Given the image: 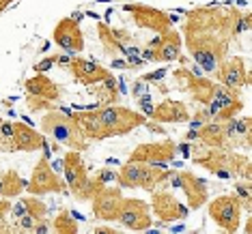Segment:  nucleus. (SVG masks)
Returning <instances> with one entry per match:
<instances>
[{
	"instance_id": "nucleus-14",
	"label": "nucleus",
	"mask_w": 252,
	"mask_h": 234,
	"mask_svg": "<svg viewBox=\"0 0 252 234\" xmlns=\"http://www.w3.org/2000/svg\"><path fill=\"white\" fill-rule=\"evenodd\" d=\"M214 76L218 78V82L222 86L231 88V90H237L242 93V88H246L250 84V76H248V69H246V60L242 56H233V58H224L218 65V69L214 71Z\"/></svg>"
},
{
	"instance_id": "nucleus-18",
	"label": "nucleus",
	"mask_w": 252,
	"mask_h": 234,
	"mask_svg": "<svg viewBox=\"0 0 252 234\" xmlns=\"http://www.w3.org/2000/svg\"><path fill=\"white\" fill-rule=\"evenodd\" d=\"M149 118L156 123H188L190 121V110L183 101L164 99L159 105H153Z\"/></svg>"
},
{
	"instance_id": "nucleus-11",
	"label": "nucleus",
	"mask_w": 252,
	"mask_h": 234,
	"mask_svg": "<svg viewBox=\"0 0 252 234\" xmlns=\"http://www.w3.org/2000/svg\"><path fill=\"white\" fill-rule=\"evenodd\" d=\"M175 82L179 84V88L188 90L192 95V99L196 101L198 105H209V101L214 99V90H216V82L205 76H196V73L188 71L186 65L181 69H177L173 73Z\"/></svg>"
},
{
	"instance_id": "nucleus-39",
	"label": "nucleus",
	"mask_w": 252,
	"mask_h": 234,
	"mask_svg": "<svg viewBox=\"0 0 252 234\" xmlns=\"http://www.w3.org/2000/svg\"><path fill=\"white\" fill-rule=\"evenodd\" d=\"M95 234H119V230H114V228H106V226H101V228H95Z\"/></svg>"
},
{
	"instance_id": "nucleus-13",
	"label": "nucleus",
	"mask_w": 252,
	"mask_h": 234,
	"mask_svg": "<svg viewBox=\"0 0 252 234\" xmlns=\"http://www.w3.org/2000/svg\"><path fill=\"white\" fill-rule=\"evenodd\" d=\"M123 191L121 187H108L104 185L99 191L91 198V204H93V217L101 221H117L119 210H121L123 204Z\"/></svg>"
},
{
	"instance_id": "nucleus-36",
	"label": "nucleus",
	"mask_w": 252,
	"mask_h": 234,
	"mask_svg": "<svg viewBox=\"0 0 252 234\" xmlns=\"http://www.w3.org/2000/svg\"><path fill=\"white\" fill-rule=\"evenodd\" d=\"M11 213H13V217L15 219H20L22 215H26V204H24V200H18V202H15V207H11Z\"/></svg>"
},
{
	"instance_id": "nucleus-26",
	"label": "nucleus",
	"mask_w": 252,
	"mask_h": 234,
	"mask_svg": "<svg viewBox=\"0 0 252 234\" xmlns=\"http://www.w3.org/2000/svg\"><path fill=\"white\" fill-rule=\"evenodd\" d=\"M52 230L56 234H76L78 232V221L69 208H61L59 215L52 221Z\"/></svg>"
},
{
	"instance_id": "nucleus-3",
	"label": "nucleus",
	"mask_w": 252,
	"mask_h": 234,
	"mask_svg": "<svg viewBox=\"0 0 252 234\" xmlns=\"http://www.w3.org/2000/svg\"><path fill=\"white\" fill-rule=\"evenodd\" d=\"M192 161L222 181H228L233 176H242L244 181H250V159L239 153H233L231 148L194 146Z\"/></svg>"
},
{
	"instance_id": "nucleus-32",
	"label": "nucleus",
	"mask_w": 252,
	"mask_h": 234,
	"mask_svg": "<svg viewBox=\"0 0 252 234\" xmlns=\"http://www.w3.org/2000/svg\"><path fill=\"white\" fill-rule=\"evenodd\" d=\"M95 179L99 181L101 185H108V182H110V181L117 179V172H114V170H110V168H101L99 172H97Z\"/></svg>"
},
{
	"instance_id": "nucleus-19",
	"label": "nucleus",
	"mask_w": 252,
	"mask_h": 234,
	"mask_svg": "<svg viewBox=\"0 0 252 234\" xmlns=\"http://www.w3.org/2000/svg\"><path fill=\"white\" fill-rule=\"evenodd\" d=\"M45 142H48V138H45L43 133H39L37 129L28 127L26 123H13V144H15V151L35 153V151H41Z\"/></svg>"
},
{
	"instance_id": "nucleus-21",
	"label": "nucleus",
	"mask_w": 252,
	"mask_h": 234,
	"mask_svg": "<svg viewBox=\"0 0 252 234\" xmlns=\"http://www.w3.org/2000/svg\"><path fill=\"white\" fill-rule=\"evenodd\" d=\"M181 32L173 30V28H168L166 32L159 35V43L158 48H151L153 52H156V62H173L181 56Z\"/></svg>"
},
{
	"instance_id": "nucleus-9",
	"label": "nucleus",
	"mask_w": 252,
	"mask_h": 234,
	"mask_svg": "<svg viewBox=\"0 0 252 234\" xmlns=\"http://www.w3.org/2000/svg\"><path fill=\"white\" fill-rule=\"evenodd\" d=\"M151 210L162 224H173V221H183L190 213V208L186 204H181L177 200L175 193L168 189H156L151 191Z\"/></svg>"
},
{
	"instance_id": "nucleus-7",
	"label": "nucleus",
	"mask_w": 252,
	"mask_h": 234,
	"mask_svg": "<svg viewBox=\"0 0 252 234\" xmlns=\"http://www.w3.org/2000/svg\"><path fill=\"white\" fill-rule=\"evenodd\" d=\"M26 189L32 196H43V193H63L67 189L65 181L54 172V168L50 165V157H41L32 168L31 181L26 182Z\"/></svg>"
},
{
	"instance_id": "nucleus-33",
	"label": "nucleus",
	"mask_w": 252,
	"mask_h": 234,
	"mask_svg": "<svg viewBox=\"0 0 252 234\" xmlns=\"http://www.w3.org/2000/svg\"><path fill=\"white\" fill-rule=\"evenodd\" d=\"M149 90H151V88L147 86V82H145V79H136V82L131 84V95H134L136 99H138V97H142L145 93H149Z\"/></svg>"
},
{
	"instance_id": "nucleus-41",
	"label": "nucleus",
	"mask_w": 252,
	"mask_h": 234,
	"mask_svg": "<svg viewBox=\"0 0 252 234\" xmlns=\"http://www.w3.org/2000/svg\"><path fill=\"white\" fill-rule=\"evenodd\" d=\"M244 232H246V234H250V232H252V224H250V219L246 221V228H244Z\"/></svg>"
},
{
	"instance_id": "nucleus-31",
	"label": "nucleus",
	"mask_w": 252,
	"mask_h": 234,
	"mask_svg": "<svg viewBox=\"0 0 252 234\" xmlns=\"http://www.w3.org/2000/svg\"><path fill=\"white\" fill-rule=\"evenodd\" d=\"M54 65H56V54L54 56H45L43 60H39L35 65V73H45V71L52 69Z\"/></svg>"
},
{
	"instance_id": "nucleus-23",
	"label": "nucleus",
	"mask_w": 252,
	"mask_h": 234,
	"mask_svg": "<svg viewBox=\"0 0 252 234\" xmlns=\"http://www.w3.org/2000/svg\"><path fill=\"white\" fill-rule=\"evenodd\" d=\"M91 90L89 93L97 99V104L99 105H112L119 101V88H117V79H114V76L110 73L106 79H101V82L93 84V86H89Z\"/></svg>"
},
{
	"instance_id": "nucleus-27",
	"label": "nucleus",
	"mask_w": 252,
	"mask_h": 234,
	"mask_svg": "<svg viewBox=\"0 0 252 234\" xmlns=\"http://www.w3.org/2000/svg\"><path fill=\"white\" fill-rule=\"evenodd\" d=\"M22 200H24V204H26V213L35 221H43L45 217H48V204H45L43 200H39V196H26Z\"/></svg>"
},
{
	"instance_id": "nucleus-30",
	"label": "nucleus",
	"mask_w": 252,
	"mask_h": 234,
	"mask_svg": "<svg viewBox=\"0 0 252 234\" xmlns=\"http://www.w3.org/2000/svg\"><path fill=\"white\" fill-rule=\"evenodd\" d=\"M26 104H28V110L31 112H41V110H54V104L45 99H39V97H31L26 95Z\"/></svg>"
},
{
	"instance_id": "nucleus-28",
	"label": "nucleus",
	"mask_w": 252,
	"mask_h": 234,
	"mask_svg": "<svg viewBox=\"0 0 252 234\" xmlns=\"http://www.w3.org/2000/svg\"><path fill=\"white\" fill-rule=\"evenodd\" d=\"M244 110V104H242V99H235L231 101V104H226L224 107H220L216 114H214V118L211 121H218V123H226V121H231V118H235L239 112Z\"/></svg>"
},
{
	"instance_id": "nucleus-20",
	"label": "nucleus",
	"mask_w": 252,
	"mask_h": 234,
	"mask_svg": "<svg viewBox=\"0 0 252 234\" xmlns=\"http://www.w3.org/2000/svg\"><path fill=\"white\" fill-rule=\"evenodd\" d=\"M24 88H26V95L39 97V99H45L50 104H56L61 99V86L56 82H52L45 73H37V76L28 78Z\"/></svg>"
},
{
	"instance_id": "nucleus-10",
	"label": "nucleus",
	"mask_w": 252,
	"mask_h": 234,
	"mask_svg": "<svg viewBox=\"0 0 252 234\" xmlns=\"http://www.w3.org/2000/svg\"><path fill=\"white\" fill-rule=\"evenodd\" d=\"M117 221L131 232H145L151 228V207L140 198H123Z\"/></svg>"
},
{
	"instance_id": "nucleus-29",
	"label": "nucleus",
	"mask_w": 252,
	"mask_h": 234,
	"mask_svg": "<svg viewBox=\"0 0 252 234\" xmlns=\"http://www.w3.org/2000/svg\"><path fill=\"white\" fill-rule=\"evenodd\" d=\"M235 196L239 198L242 207L250 210V181H237L235 182Z\"/></svg>"
},
{
	"instance_id": "nucleus-24",
	"label": "nucleus",
	"mask_w": 252,
	"mask_h": 234,
	"mask_svg": "<svg viewBox=\"0 0 252 234\" xmlns=\"http://www.w3.org/2000/svg\"><path fill=\"white\" fill-rule=\"evenodd\" d=\"M26 189V181L15 172V170H9L0 176V198H15L20 196L22 191Z\"/></svg>"
},
{
	"instance_id": "nucleus-5",
	"label": "nucleus",
	"mask_w": 252,
	"mask_h": 234,
	"mask_svg": "<svg viewBox=\"0 0 252 234\" xmlns=\"http://www.w3.org/2000/svg\"><path fill=\"white\" fill-rule=\"evenodd\" d=\"M61 161H63V170H65V185L73 196V200L87 202V200H91L104 187L97 179H91L89 176V168H87V163H84L80 151H71L69 148V151L63 155Z\"/></svg>"
},
{
	"instance_id": "nucleus-38",
	"label": "nucleus",
	"mask_w": 252,
	"mask_h": 234,
	"mask_svg": "<svg viewBox=\"0 0 252 234\" xmlns=\"http://www.w3.org/2000/svg\"><path fill=\"white\" fill-rule=\"evenodd\" d=\"M110 67H112V69H129L127 60H123V58H112Z\"/></svg>"
},
{
	"instance_id": "nucleus-12",
	"label": "nucleus",
	"mask_w": 252,
	"mask_h": 234,
	"mask_svg": "<svg viewBox=\"0 0 252 234\" xmlns=\"http://www.w3.org/2000/svg\"><path fill=\"white\" fill-rule=\"evenodd\" d=\"M123 9L127 11L134 20L136 26L140 28H147L151 32H158L162 35L168 28H173V22H170L168 13L159 11L156 7H147V4H138V2H129V4H123Z\"/></svg>"
},
{
	"instance_id": "nucleus-17",
	"label": "nucleus",
	"mask_w": 252,
	"mask_h": 234,
	"mask_svg": "<svg viewBox=\"0 0 252 234\" xmlns=\"http://www.w3.org/2000/svg\"><path fill=\"white\" fill-rule=\"evenodd\" d=\"M67 67H69V73L73 76V79L78 84H82V86H93V84L101 82V79H106L110 76V71L106 67L97 65L93 60H87V58H71Z\"/></svg>"
},
{
	"instance_id": "nucleus-6",
	"label": "nucleus",
	"mask_w": 252,
	"mask_h": 234,
	"mask_svg": "<svg viewBox=\"0 0 252 234\" xmlns=\"http://www.w3.org/2000/svg\"><path fill=\"white\" fill-rule=\"evenodd\" d=\"M242 202L237 196H218L209 204V217L224 232H237L242 226Z\"/></svg>"
},
{
	"instance_id": "nucleus-40",
	"label": "nucleus",
	"mask_w": 252,
	"mask_h": 234,
	"mask_svg": "<svg viewBox=\"0 0 252 234\" xmlns=\"http://www.w3.org/2000/svg\"><path fill=\"white\" fill-rule=\"evenodd\" d=\"M11 2H13V0H0V13H2V11H4V9H7V7H9V4H11Z\"/></svg>"
},
{
	"instance_id": "nucleus-37",
	"label": "nucleus",
	"mask_w": 252,
	"mask_h": 234,
	"mask_svg": "<svg viewBox=\"0 0 252 234\" xmlns=\"http://www.w3.org/2000/svg\"><path fill=\"white\" fill-rule=\"evenodd\" d=\"M11 207H13V204L9 202V198H2V200H0V219H4V217L11 213Z\"/></svg>"
},
{
	"instance_id": "nucleus-1",
	"label": "nucleus",
	"mask_w": 252,
	"mask_h": 234,
	"mask_svg": "<svg viewBox=\"0 0 252 234\" xmlns=\"http://www.w3.org/2000/svg\"><path fill=\"white\" fill-rule=\"evenodd\" d=\"M239 18L237 9L220 11L216 7L194 9L188 13L186 22V45L194 62L203 71L214 73L226 58L228 41L235 37V20Z\"/></svg>"
},
{
	"instance_id": "nucleus-25",
	"label": "nucleus",
	"mask_w": 252,
	"mask_h": 234,
	"mask_svg": "<svg viewBox=\"0 0 252 234\" xmlns=\"http://www.w3.org/2000/svg\"><path fill=\"white\" fill-rule=\"evenodd\" d=\"M97 37H99V43L104 48V52L108 56H114V54H123V45L121 41L114 35V28H110L106 22H97Z\"/></svg>"
},
{
	"instance_id": "nucleus-2",
	"label": "nucleus",
	"mask_w": 252,
	"mask_h": 234,
	"mask_svg": "<svg viewBox=\"0 0 252 234\" xmlns=\"http://www.w3.org/2000/svg\"><path fill=\"white\" fill-rule=\"evenodd\" d=\"M71 116L76 118V123L89 140H108L117 138V135H125L131 129L147 123V116L142 112L129 110V107L117 104L99 105L97 110L71 112Z\"/></svg>"
},
{
	"instance_id": "nucleus-22",
	"label": "nucleus",
	"mask_w": 252,
	"mask_h": 234,
	"mask_svg": "<svg viewBox=\"0 0 252 234\" xmlns=\"http://www.w3.org/2000/svg\"><path fill=\"white\" fill-rule=\"evenodd\" d=\"M198 142H203L205 146H214V148H231V138H228L224 123L209 121L203 127H198Z\"/></svg>"
},
{
	"instance_id": "nucleus-16",
	"label": "nucleus",
	"mask_w": 252,
	"mask_h": 234,
	"mask_svg": "<svg viewBox=\"0 0 252 234\" xmlns=\"http://www.w3.org/2000/svg\"><path fill=\"white\" fill-rule=\"evenodd\" d=\"M179 189L186 193V200H188V208L196 210L200 208L205 202H207L209 193H207V182L200 176L188 172V170H181L179 172Z\"/></svg>"
},
{
	"instance_id": "nucleus-35",
	"label": "nucleus",
	"mask_w": 252,
	"mask_h": 234,
	"mask_svg": "<svg viewBox=\"0 0 252 234\" xmlns=\"http://www.w3.org/2000/svg\"><path fill=\"white\" fill-rule=\"evenodd\" d=\"M138 104H140V107H142V114H151V110H153L151 93H145L142 97H138Z\"/></svg>"
},
{
	"instance_id": "nucleus-34",
	"label": "nucleus",
	"mask_w": 252,
	"mask_h": 234,
	"mask_svg": "<svg viewBox=\"0 0 252 234\" xmlns=\"http://www.w3.org/2000/svg\"><path fill=\"white\" fill-rule=\"evenodd\" d=\"M166 69H158V71H153V73H147V76H142L140 79H145L147 84H156V82H162V79L166 78Z\"/></svg>"
},
{
	"instance_id": "nucleus-4",
	"label": "nucleus",
	"mask_w": 252,
	"mask_h": 234,
	"mask_svg": "<svg viewBox=\"0 0 252 234\" xmlns=\"http://www.w3.org/2000/svg\"><path fill=\"white\" fill-rule=\"evenodd\" d=\"M41 133L45 138H52L59 144L71 148V151L82 153L89 148V138L80 129L71 112L67 114L63 110H48V114L41 118Z\"/></svg>"
},
{
	"instance_id": "nucleus-15",
	"label": "nucleus",
	"mask_w": 252,
	"mask_h": 234,
	"mask_svg": "<svg viewBox=\"0 0 252 234\" xmlns=\"http://www.w3.org/2000/svg\"><path fill=\"white\" fill-rule=\"evenodd\" d=\"M52 39L61 50H65V52H69V54H78L84 50L82 28H80L78 20H73V18H63L54 28Z\"/></svg>"
},
{
	"instance_id": "nucleus-8",
	"label": "nucleus",
	"mask_w": 252,
	"mask_h": 234,
	"mask_svg": "<svg viewBox=\"0 0 252 234\" xmlns=\"http://www.w3.org/2000/svg\"><path fill=\"white\" fill-rule=\"evenodd\" d=\"M175 159H177V144L170 138L162 142H142L129 155V161H142L151 165H168Z\"/></svg>"
}]
</instances>
